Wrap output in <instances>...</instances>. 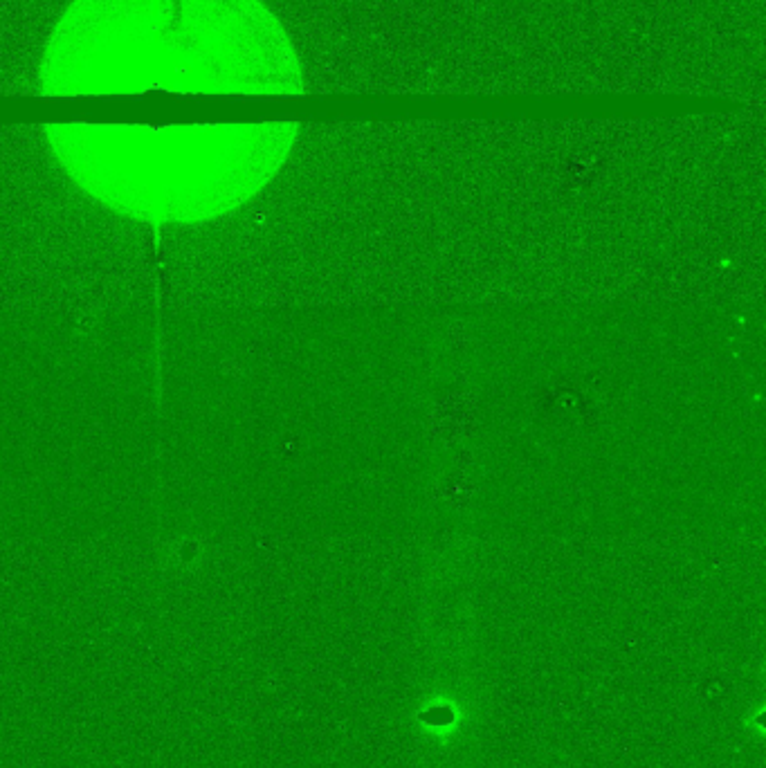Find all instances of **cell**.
I'll use <instances>...</instances> for the list:
<instances>
[{
	"mask_svg": "<svg viewBox=\"0 0 766 768\" xmlns=\"http://www.w3.org/2000/svg\"><path fill=\"white\" fill-rule=\"evenodd\" d=\"M54 158L86 194L135 221L203 223L245 203L293 146L297 126L50 124Z\"/></svg>",
	"mask_w": 766,
	"mask_h": 768,
	"instance_id": "cell-2",
	"label": "cell"
},
{
	"mask_svg": "<svg viewBox=\"0 0 766 768\" xmlns=\"http://www.w3.org/2000/svg\"><path fill=\"white\" fill-rule=\"evenodd\" d=\"M43 97L299 95L302 66L261 0H72L43 48Z\"/></svg>",
	"mask_w": 766,
	"mask_h": 768,
	"instance_id": "cell-1",
	"label": "cell"
}]
</instances>
